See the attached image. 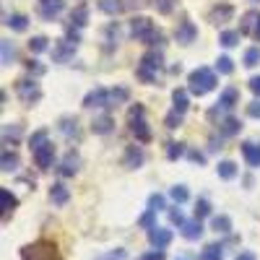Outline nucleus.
Wrapping results in <instances>:
<instances>
[{
    "instance_id": "f257e3e1",
    "label": "nucleus",
    "mask_w": 260,
    "mask_h": 260,
    "mask_svg": "<svg viewBox=\"0 0 260 260\" xmlns=\"http://www.w3.org/2000/svg\"><path fill=\"white\" fill-rule=\"evenodd\" d=\"M21 260H62L57 245L52 240H37L26 247H21Z\"/></svg>"
},
{
    "instance_id": "f03ea898",
    "label": "nucleus",
    "mask_w": 260,
    "mask_h": 260,
    "mask_svg": "<svg viewBox=\"0 0 260 260\" xmlns=\"http://www.w3.org/2000/svg\"><path fill=\"white\" fill-rule=\"evenodd\" d=\"M216 89V76L213 71L208 68H195L190 76H187V91L192 96H206L208 91Z\"/></svg>"
},
{
    "instance_id": "7ed1b4c3",
    "label": "nucleus",
    "mask_w": 260,
    "mask_h": 260,
    "mask_svg": "<svg viewBox=\"0 0 260 260\" xmlns=\"http://www.w3.org/2000/svg\"><path fill=\"white\" fill-rule=\"evenodd\" d=\"M130 34H133L136 39H141V42H146V45H154V42L161 39V34L154 26V21L146 18V16H136L133 21H130Z\"/></svg>"
},
{
    "instance_id": "20e7f679",
    "label": "nucleus",
    "mask_w": 260,
    "mask_h": 260,
    "mask_svg": "<svg viewBox=\"0 0 260 260\" xmlns=\"http://www.w3.org/2000/svg\"><path fill=\"white\" fill-rule=\"evenodd\" d=\"M127 122H130V133L136 136L138 143H148V141H151V130H148V125H146V120H143V107H141V104L130 107Z\"/></svg>"
},
{
    "instance_id": "39448f33",
    "label": "nucleus",
    "mask_w": 260,
    "mask_h": 260,
    "mask_svg": "<svg viewBox=\"0 0 260 260\" xmlns=\"http://www.w3.org/2000/svg\"><path fill=\"white\" fill-rule=\"evenodd\" d=\"M159 71H161V52H156V50L146 52L141 57V65H138V78L143 83H154Z\"/></svg>"
},
{
    "instance_id": "423d86ee",
    "label": "nucleus",
    "mask_w": 260,
    "mask_h": 260,
    "mask_svg": "<svg viewBox=\"0 0 260 260\" xmlns=\"http://www.w3.org/2000/svg\"><path fill=\"white\" fill-rule=\"evenodd\" d=\"M234 104H240V91H237L234 86H229V89H224V91H221L219 102H216V107H213V110H211L208 115H211V117H216L219 112H229Z\"/></svg>"
},
{
    "instance_id": "0eeeda50",
    "label": "nucleus",
    "mask_w": 260,
    "mask_h": 260,
    "mask_svg": "<svg viewBox=\"0 0 260 260\" xmlns=\"http://www.w3.org/2000/svg\"><path fill=\"white\" fill-rule=\"evenodd\" d=\"M16 91H18V99L24 102V104H37L42 99V89L34 83V81H18L16 83Z\"/></svg>"
},
{
    "instance_id": "6e6552de",
    "label": "nucleus",
    "mask_w": 260,
    "mask_h": 260,
    "mask_svg": "<svg viewBox=\"0 0 260 260\" xmlns=\"http://www.w3.org/2000/svg\"><path fill=\"white\" fill-rule=\"evenodd\" d=\"M37 8H39V16L45 21H55L65 8V0H39Z\"/></svg>"
},
{
    "instance_id": "1a4fd4ad",
    "label": "nucleus",
    "mask_w": 260,
    "mask_h": 260,
    "mask_svg": "<svg viewBox=\"0 0 260 260\" xmlns=\"http://www.w3.org/2000/svg\"><path fill=\"white\" fill-rule=\"evenodd\" d=\"M34 161L39 169H50L52 161H55V146L47 141V143H42L39 148H34Z\"/></svg>"
},
{
    "instance_id": "9d476101",
    "label": "nucleus",
    "mask_w": 260,
    "mask_h": 260,
    "mask_svg": "<svg viewBox=\"0 0 260 260\" xmlns=\"http://www.w3.org/2000/svg\"><path fill=\"white\" fill-rule=\"evenodd\" d=\"M195 37H198V29L192 26V21H187V18L180 21L177 29H175V39L180 42V45H192Z\"/></svg>"
},
{
    "instance_id": "9b49d317",
    "label": "nucleus",
    "mask_w": 260,
    "mask_h": 260,
    "mask_svg": "<svg viewBox=\"0 0 260 260\" xmlns=\"http://www.w3.org/2000/svg\"><path fill=\"white\" fill-rule=\"evenodd\" d=\"M83 107L86 110H94V107H110V91L107 89H94L83 96Z\"/></svg>"
},
{
    "instance_id": "f8f14e48",
    "label": "nucleus",
    "mask_w": 260,
    "mask_h": 260,
    "mask_svg": "<svg viewBox=\"0 0 260 260\" xmlns=\"http://www.w3.org/2000/svg\"><path fill=\"white\" fill-rule=\"evenodd\" d=\"M73 52H76V42L62 39V42H57V47L52 50V60L55 62H65V60L73 57Z\"/></svg>"
},
{
    "instance_id": "ddd939ff",
    "label": "nucleus",
    "mask_w": 260,
    "mask_h": 260,
    "mask_svg": "<svg viewBox=\"0 0 260 260\" xmlns=\"http://www.w3.org/2000/svg\"><path fill=\"white\" fill-rule=\"evenodd\" d=\"M148 242L154 245V247H159V250H164V247L172 242V232H169V229H161V226L148 229Z\"/></svg>"
},
{
    "instance_id": "4468645a",
    "label": "nucleus",
    "mask_w": 260,
    "mask_h": 260,
    "mask_svg": "<svg viewBox=\"0 0 260 260\" xmlns=\"http://www.w3.org/2000/svg\"><path fill=\"white\" fill-rule=\"evenodd\" d=\"M78 167H81V156L76 154V151H68L65 159H62V164H60V175L62 177H73L78 172Z\"/></svg>"
},
{
    "instance_id": "2eb2a0df",
    "label": "nucleus",
    "mask_w": 260,
    "mask_h": 260,
    "mask_svg": "<svg viewBox=\"0 0 260 260\" xmlns=\"http://www.w3.org/2000/svg\"><path fill=\"white\" fill-rule=\"evenodd\" d=\"M0 206H3V221L8 219V216L16 211V206H18V198H16V195H13L8 187L0 190Z\"/></svg>"
},
{
    "instance_id": "dca6fc26",
    "label": "nucleus",
    "mask_w": 260,
    "mask_h": 260,
    "mask_svg": "<svg viewBox=\"0 0 260 260\" xmlns=\"http://www.w3.org/2000/svg\"><path fill=\"white\" fill-rule=\"evenodd\" d=\"M50 201L55 203V206H65L71 201V192H68V187H65L62 182H55L52 187H50Z\"/></svg>"
},
{
    "instance_id": "f3484780",
    "label": "nucleus",
    "mask_w": 260,
    "mask_h": 260,
    "mask_svg": "<svg viewBox=\"0 0 260 260\" xmlns=\"http://www.w3.org/2000/svg\"><path fill=\"white\" fill-rule=\"evenodd\" d=\"M242 156H245V161H247L250 167H260V143L247 141V143L242 146Z\"/></svg>"
},
{
    "instance_id": "a211bd4d",
    "label": "nucleus",
    "mask_w": 260,
    "mask_h": 260,
    "mask_svg": "<svg viewBox=\"0 0 260 260\" xmlns=\"http://www.w3.org/2000/svg\"><path fill=\"white\" fill-rule=\"evenodd\" d=\"M180 229H182V237H185V240H201V234H203V224H201V219L185 221Z\"/></svg>"
},
{
    "instance_id": "6ab92c4d",
    "label": "nucleus",
    "mask_w": 260,
    "mask_h": 260,
    "mask_svg": "<svg viewBox=\"0 0 260 260\" xmlns=\"http://www.w3.org/2000/svg\"><path fill=\"white\" fill-rule=\"evenodd\" d=\"M232 13H234V8L224 3V6H216L208 18H211V24H226V21L232 18Z\"/></svg>"
},
{
    "instance_id": "aec40b11",
    "label": "nucleus",
    "mask_w": 260,
    "mask_h": 260,
    "mask_svg": "<svg viewBox=\"0 0 260 260\" xmlns=\"http://www.w3.org/2000/svg\"><path fill=\"white\" fill-rule=\"evenodd\" d=\"M143 151L138 148V146H130L127 148V154H125V167H130V169H138L141 164H143Z\"/></svg>"
},
{
    "instance_id": "412c9836",
    "label": "nucleus",
    "mask_w": 260,
    "mask_h": 260,
    "mask_svg": "<svg viewBox=\"0 0 260 260\" xmlns=\"http://www.w3.org/2000/svg\"><path fill=\"white\" fill-rule=\"evenodd\" d=\"M112 125H115L112 115H102V117H96L91 122V130H94V133H99V136H104V133H110V130H112Z\"/></svg>"
},
{
    "instance_id": "4be33fe9",
    "label": "nucleus",
    "mask_w": 260,
    "mask_h": 260,
    "mask_svg": "<svg viewBox=\"0 0 260 260\" xmlns=\"http://www.w3.org/2000/svg\"><path fill=\"white\" fill-rule=\"evenodd\" d=\"M257 11H247L245 16H242V21H240V31L242 34H250L252 37V31H255V24H257Z\"/></svg>"
},
{
    "instance_id": "5701e85b",
    "label": "nucleus",
    "mask_w": 260,
    "mask_h": 260,
    "mask_svg": "<svg viewBox=\"0 0 260 260\" xmlns=\"http://www.w3.org/2000/svg\"><path fill=\"white\" fill-rule=\"evenodd\" d=\"M60 130L65 138H78V120L76 117H62L60 120Z\"/></svg>"
},
{
    "instance_id": "b1692460",
    "label": "nucleus",
    "mask_w": 260,
    "mask_h": 260,
    "mask_svg": "<svg viewBox=\"0 0 260 260\" xmlns=\"http://www.w3.org/2000/svg\"><path fill=\"white\" fill-rule=\"evenodd\" d=\"M172 104H175V110L177 112H187V107H190V99H187V91L185 89H175V94H172Z\"/></svg>"
},
{
    "instance_id": "393cba45",
    "label": "nucleus",
    "mask_w": 260,
    "mask_h": 260,
    "mask_svg": "<svg viewBox=\"0 0 260 260\" xmlns=\"http://www.w3.org/2000/svg\"><path fill=\"white\" fill-rule=\"evenodd\" d=\"M86 21H89V8H86V6H78V8L71 13V26L83 29V26H86Z\"/></svg>"
},
{
    "instance_id": "a878e982",
    "label": "nucleus",
    "mask_w": 260,
    "mask_h": 260,
    "mask_svg": "<svg viewBox=\"0 0 260 260\" xmlns=\"http://www.w3.org/2000/svg\"><path fill=\"white\" fill-rule=\"evenodd\" d=\"M6 24H8L13 31H24V29L29 26V18H26L24 13H11V16L6 18Z\"/></svg>"
},
{
    "instance_id": "bb28decb",
    "label": "nucleus",
    "mask_w": 260,
    "mask_h": 260,
    "mask_svg": "<svg viewBox=\"0 0 260 260\" xmlns=\"http://www.w3.org/2000/svg\"><path fill=\"white\" fill-rule=\"evenodd\" d=\"M211 226H213L216 234H229L232 232V219H229V216H213Z\"/></svg>"
},
{
    "instance_id": "cd10ccee",
    "label": "nucleus",
    "mask_w": 260,
    "mask_h": 260,
    "mask_svg": "<svg viewBox=\"0 0 260 260\" xmlns=\"http://www.w3.org/2000/svg\"><path fill=\"white\" fill-rule=\"evenodd\" d=\"M240 130H242V122L237 120V117H226L221 122V136H237Z\"/></svg>"
},
{
    "instance_id": "c85d7f7f",
    "label": "nucleus",
    "mask_w": 260,
    "mask_h": 260,
    "mask_svg": "<svg viewBox=\"0 0 260 260\" xmlns=\"http://www.w3.org/2000/svg\"><path fill=\"white\" fill-rule=\"evenodd\" d=\"M99 8H102L104 13H110V16H115V13L125 11V3H122V0H99Z\"/></svg>"
},
{
    "instance_id": "c756f323",
    "label": "nucleus",
    "mask_w": 260,
    "mask_h": 260,
    "mask_svg": "<svg viewBox=\"0 0 260 260\" xmlns=\"http://www.w3.org/2000/svg\"><path fill=\"white\" fill-rule=\"evenodd\" d=\"M219 177L221 180H232V177H237V164L234 161H219Z\"/></svg>"
},
{
    "instance_id": "7c9ffc66",
    "label": "nucleus",
    "mask_w": 260,
    "mask_h": 260,
    "mask_svg": "<svg viewBox=\"0 0 260 260\" xmlns=\"http://www.w3.org/2000/svg\"><path fill=\"white\" fill-rule=\"evenodd\" d=\"M127 99H130V91L125 89V86H117V89L110 91V107H112V104H122V102H127Z\"/></svg>"
},
{
    "instance_id": "2f4dec72",
    "label": "nucleus",
    "mask_w": 260,
    "mask_h": 260,
    "mask_svg": "<svg viewBox=\"0 0 260 260\" xmlns=\"http://www.w3.org/2000/svg\"><path fill=\"white\" fill-rule=\"evenodd\" d=\"M0 47H3V65H11L13 57H16V45L11 39H3V42H0Z\"/></svg>"
},
{
    "instance_id": "473e14b6",
    "label": "nucleus",
    "mask_w": 260,
    "mask_h": 260,
    "mask_svg": "<svg viewBox=\"0 0 260 260\" xmlns=\"http://www.w3.org/2000/svg\"><path fill=\"white\" fill-rule=\"evenodd\" d=\"M18 138H21V125H6V127H3V143H6V146H8V141L16 143Z\"/></svg>"
},
{
    "instance_id": "72a5a7b5",
    "label": "nucleus",
    "mask_w": 260,
    "mask_h": 260,
    "mask_svg": "<svg viewBox=\"0 0 260 260\" xmlns=\"http://www.w3.org/2000/svg\"><path fill=\"white\" fill-rule=\"evenodd\" d=\"M221 245H206L201 252V260H221Z\"/></svg>"
},
{
    "instance_id": "f704fd0d",
    "label": "nucleus",
    "mask_w": 260,
    "mask_h": 260,
    "mask_svg": "<svg viewBox=\"0 0 260 260\" xmlns=\"http://www.w3.org/2000/svg\"><path fill=\"white\" fill-rule=\"evenodd\" d=\"M3 172H16L18 169V156L13 154V151H3Z\"/></svg>"
},
{
    "instance_id": "c9c22d12",
    "label": "nucleus",
    "mask_w": 260,
    "mask_h": 260,
    "mask_svg": "<svg viewBox=\"0 0 260 260\" xmlns=\"http://www.w3.org/2000/svg\"><path fill=\"white\" fill-rule=\"evenodd\" d=\"M182 154H185V143H175V141H172V143H167V159H169V161L180 159Z\"/></svg>"
},
{
    "instance_id": "e433bc0d",
    "label": "nucleus",
    "mask_w": 260,
    "mask_h": 260,
    "mask_svg": "<svg viewBox=\"0 0 260 260\" xmlns=\"http://www.w3.org/2000/svg\"><path fill=\"white\" fill-rule=\"evenodd\" d=\"M169 195H172V201H175V203H185L190 198V192H187L185 185H175V187L169 190Z\"/></svg>"
},
{
    "instance_id": "4c0bfd02",
    "label": "nucleus",
    "mask_w": 260,
    "mask_h": 260,
    "mask_svg": "<svg viewBox=\"0 0 260 260\" xmlns=\"http://www.w3.org/2000/svg\"><path fill=\"white\" fill-rule=\"evenodd\" d=\"M240 34H242V31H221L219 42H221L224 47H234L237 42H240Z\"/></svg>"
},
{
    "instance_id": "58836bf2",
    "label": "nucleus",
    "mask_w": 260,
    "mask_h": 260,
    "mask_svg": "<svg viewBox=\"0 0 260 260\" xmlns=\"http://www.w3.org/2000/svg\"><path fill=\"white\" fill-rule=\"evenodd\" d=\"M216 71H219V73H224V76H229V73L234 71V65H232V57L221 55L219 60H216Z\"/></svg>"
},
{
    "instance_id": "ea45409f",
    "label": "nucleus",
    "mask_w": 260,
    "mask_h": 260,
    "mask_svg": "<svg viewBox=\"0 0 260 260\" xmlns=\"http://www.w3.org/2000/svg\"><path fill=\"white\" fill-rule=\"evenodd\" d=\"M47 136H50V133H47L45 127H42V130H37V133L29 138V146H31V151H34V148H39L42 143H47Z\"/></svg>"
},
{
    "instance_id": "a19ab883",
    "label": "nucleus",
    "mask_w": 260,
    "mask_h": 260,
    "mask_svg": "<svg viewBox=\"0 0 260 260\" xmlns=\"http://www.w3.org/2000/svg\"><path fill=\"white\" fill-rule=\"evenodd\" d=\"M47 37H31V42H29V50L31 52H45L47 50Z\"/></svg>"
},
{
    "instance_id": "79ce46f5",
    "label": "nucleus",
    "mask_w": 260,
    "mask_h": 260,
    "mask_svg": "<svg viewBox=\"0 0 260 260\" xmlns=\"http://www.w3.org/2000/svg\"><path fill=\"white\" fill-rule=\"evenodd\" d=\"M208 213H211V203L206 198H201L198 203H195V219H203V216H208Z\"/></svg>"
},
{
    "instance_id": "37998d69",
    "label": "nucleus",
    "mask_w": 260,
    "mask_h": 260,
    "mask_svg": "<svg viewBox=\"0 0 260 260\" xmlns=\"http://www.w3.org/2000/svg\"><path fill=\"white\" fill-rule=\"evenodd\" d=\"M257 60H260V50H257V47H250V50L245 52V65H247V68H255Z\"/></svg>"
},
{
    "instance_id": "c03bdc74",
    "label": "nucleus",
    "mask_w": 260,
    "mask_h": 260,
    "mask_svg": "<svg viewBox=\"0 0 260 260\" xmlns=\"http://www.w3.org/2000/svg\"><path fill=\"white\" fill-rule=\"evenodd\" d=\"M151 6H154L159 13H169L175 8V0H151Z\"/></svg>"
},
{
    "instance_id": "a18cd8bd",
    "label": "nucleus",
    "mask_w": 260,
    "mask_h": 260,
    "mask_svg": "<svg viewBox=\"0 0 260 260\" xmlns=\"http://www.w3.org/2000/svg\"><path fill=\"white\" fill-rule=\"evenodd\" d=\"M182 117H185L182 112H177V110H172V112L167 115V127H169V130H172V127H180Z\"/></svg>"
},
{
    "instance_id": "49530a36",
    "label": "nucleus",
    "mask_w": 260,
    "mask_h": 260,
    "mask_svg": "<svg viewBox=\"0 0 260 260\" xmlns=\"http://www.w3.org/2000/svg\"><path fill=\"white\" fill-rule=\"evenodd\" d=\"M125 255H127V252L117 247V250H110V252H104V255H99L96 260H125Z\"/></svg>"
},
{
    "instance_id": "de8ad7c7",
    "label": "nucleus",
    "mask_w": 260,
    "mask_h": 260,
    "mask_svg": "<svg viewBox=\"0 0 260 260\" xmlns=\"http://www.w3.org/2000/svg\"><path fill=\"white\" fill-rule=\"evenodd\" d=\"M148 208L151 211H161L164 208V195H159V192L151 195V198H148Z\"/></svg>"
},
{
    "instance_id": "09e8293b",
    "label": "nucleus",
    "mask_w": 260,
    "mask_h": 260,
    "mask_svg": "<svg viewBox=\"0 0 260 260\" xmlns=\"http://www.w3.org/2000/svg\"><path fill=\"white\" fill-rule=\"evenodd\" d=\"M154 213H156V211H151V208H148V211L141 216V226H146V229H154V226H156V224H154Z\"/></svg>"
},
{
    "instance_id": "8fccbe9b",
    "label": "nucleus",
    "mask_w": 260,
    "mask_h": 260,
    "mask_svg": "<svg viewBox=\"0 0 260 260\" xmlns=\"http://www.w3.org/2000/svg\"><path fill=\"white\" fill-rule=\"evenodd\" d=\"M169 221H172V224H177V226H182V224H185L182 211H180V208H172V211H169Z\"/></svg>"
},
{
    "instance_id": "3c124183",
    "label": "nucleus",
    "mask_w": 260,
    "mask_h": 260,
    "mask_svg": "<svg viewBox=\"0 0 260 260\" xmlns=\"http://www.w3.org/2000/svg\"><path fill=\"white\" fill-rule=\"evenodd\" d=\"M138 260H164V250H159V247H156V250H151L148 255H141Z\"/></svg>"
},
{
    "instance_id": "603ef678",
    "label": "nucleus",
    "mask_w": 260,
    "mask_h": 260,
    "mask_svg": "<svg viewBox=\"0 0 260 260\" xmlns=\"http://www.w3.org/2000/svg\"><path fill=\"white\" fill-rule=\"evenodd\" d=\"M247 115L255 117V120L260 117V102H250V104H247Z\"/></svg>"
},
{
    "instance_id": "864d4df0",
    "label": "nucleus",
    "mask_w": 260,
    "mask_h": 260,
    "mask_svg": "<svg viewBox=\"0 0 260 260\" xmlns=\"http://www.w3.org/2000/svg\"><path fill=\"white\" fill-rule=\"evenodd\" d=\"M250 91H252L255 96H260V76H252V78H250Z\"/></svg>"
},
{
    "instance_id": "5fc2aeb1",
    "label": "nucleus",
    "mask_w": 260,
    "mask_h": 260,
    "mask_svg": "<svg viewBox=\"0 0 260 260\" xmlns=\"http://www.w3.org/2000/svg\"><path fill=\"white\" fill-rule=\"evenodd\" d=\"M187 156H190V161H195V164H203V159H206V156L201 154V151H190Z\"/></svg>"
},
{
    "instance_id": "6e6d98bb",
    "label": "nucleus",
    "mask_w": 260,
    "mask_h": 260,
    "mask_svg": "<svg viewBox=\"0 0 260 260\" xmlns=\"http://www.w3.org/2000/svg\"><path fill=\"white\" fill-rule=\"evenodd\" d=\"M26 68H29V71H34V73H45V68H42V65H39L37 60H29V62H26Z\"/></svg>"
},
{
    "instance_id": "4d7b16f0",
    "label": "nucleus",
    "mask_w": 260,
    "mask_h": 260,
    "mask_svg": "<svg viewBox=\"0 0 260 260\" xmlns=\"http://www.w3.org/2000/svg\"><path fill=\"white\" fill-rule=\"evenodd\" d=\"M234 260H255V255H252V252H240Z\"/></svg>"
},
{
    "instance_id": "13d9d810",
    "label": "nucleus",
    "mask_w": 260,
    "mask_h": 260,
    "mask_svg": "<svg viewBox=\"0 0 260 260\" xmlns=\"http://www.w3.org/2000/svg\"><path fill=\"white\" fill-rule=\"evenodd\" d=\"M252 39L260 42V16H257V24H255V31H252Z\"/></svg>"
}]
</instances>
